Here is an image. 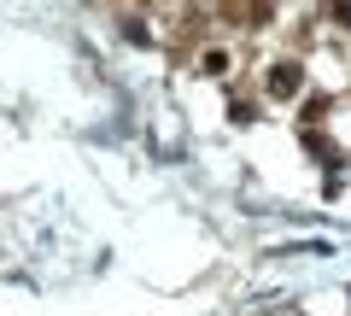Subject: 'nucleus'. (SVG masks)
I'll return each mask as SVG.
<instances>
[{"label":"nucleus","instance_id":"obj_2","mask_svg":"<svg viewBox=\"0 0 351 316\" xmlns=\"http://www.w3.org/2000/svg\"><path fill=\"white\" fill-rule=\"evenodd\" d=\"M263 117V94H228V123L234 129H252Z\"/></svg>","mask_w":351,"mask_h":316},{"label":"nucleus","instance_id":"obj_5","mask_svg":"<svg viewBox=\"0 0 351 316\" xmlns=\"http://www.w3.org/2000/svg\"><path fill=\"white\" fill-rule=\"evenodd\" d=\"M217 6H223V18H234L240 6H246V0H217Z\"/></svg>","mask_w":351,"mask_h":316},{"label":"nucleus","instance_id":"obj_1","mask_svg":"<svg viewBox=\"0 0 351 316\" xmlns=\"http://www.w3.org/2000/svg\"><path fill=\"white\" fill-rule=\"evenodd\" d=\"M304 88H311V71H304L299 53H287V59H269V64H263V76H258V94H263L269 106H299Z\"/></svg>","mask_w":351,"mask_h":316},{"label":"nucleus","instance_id":"obj_4","mask_svg":"<svg viewBox=\"0 0 351 316\" xmlns=\"http://www.w3.org/2000/svg\"><path fill=\"white\" fill-rule=\"evenodd\" d=\"M322 18H328L334 29H346V36H351V0H322Z\"/></svg>","mask_w":351,"mask_h":316},{"label":"nucleus","instance_id":"obj_3","mask_svg":"<svg viewBox=\"0 0 351 316\" xmlns=\"http://www.w3.org/2000/svg\"><path fill=\"white\" fill-rule=\"evenodd\" d=\"M228 64H234V59H228V47H205L199 53V76H228Z\"/></svg>","mask_w":351,"mask_h":316}]
</instances>
